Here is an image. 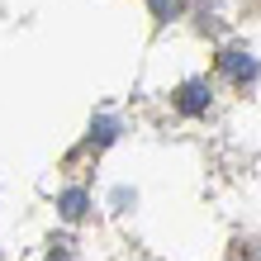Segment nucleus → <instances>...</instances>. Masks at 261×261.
Returning <instances> with one entry per match:
<instances>
[{
  "instance_id": "20e7f679",
  "label": "nucleus",
  "mask_w": 261,
  "mask_h": 261,
  "mask_svg": "<svg viewBox=\"0 0 261 261\" xmlns=\"http://www.w3.org/2000/svg\"><path fill=\"white\" fill-rule=\"evenodd\" d=\"M152 10H157V19H171L180 14V0H152Z\"/></svg>"
},
{
  "instance_id": "f03ea898",
  "label": "nucleus",
  "mask_w": 261,
  "mask_h": 261,
  "mask_svg": "<svg viewBox=\"0 0 261 261\" xmlns=\"http://www.w3.org/2000/svg\"><path fill=\"white\" fill-rule=\"evenodd\" d=\"M219 67L233 76V81H252V76H256V62H252L247 53H238V48H228V53L219 57Z\"/></svg>"
},
{
  "instance_id": "39448f33",
  "label": "nucleus",
  "mask_w": 261,
  "mask_h": 261,
  "mask_svg": "<svg viewBox=\"0 0 261 261\" xmlns=\"http://www.w3.org/2000/svg\"><path fill=\"white\" fill-rule=\"evenodd\" d=\"M233 261H261V242H242Z\"/></svg>"
},
{
  "instance_id": "7ed1b4c3",
  "label": "nucleus",
  "mask_w": 261,
  "mask_h": 261,
  "mask_svg": "<svg viewBox=\"0 0 261 261\" xmlns=\"http://www.w3.org/2000/svg\"><path fill=\"white\" fill-rule=\"evenodd\" d=\"M62 209H67V219H81V214H86V195H81V190H71V195L62 199Z\"/></svg>"
},
{
  "instance_id": "f257e3e1",
  "label": "nucleus",
  "mask_w": 261,
  "mask_h": 261,
  "mask_svg": "<svg viewBox=\"0 0 261 261\" xmlns=\"http://www.w3.org/2000/svg\"><path fill=\"white\" fill-rule=\"evenodd\" d=\"M176 105H180L186 114H199V110L209 105V86H204V81H186V86L176 90Z\"/></svg>"
}]
</instances>
